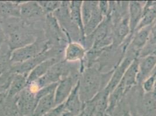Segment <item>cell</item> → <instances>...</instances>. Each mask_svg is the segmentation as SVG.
Masks as SVG:
<instances>
[{
	"label": "cell",
	"mask_w": 156,
	"mask_h": 116,
	"mask_svg": "<svg viewBox=\"0 0 156 116\" xmlns=\"http://www.w3.org/2000/svg\"><path fill=\"white\" fill-rule=\"evenodd\" d=\"M114 70L102 73L93 66L84 69L78 81L79 95L81 102L85 104L90 101L104 90L106 81L109 82Z\"/></svg>",
	"instance_id": "1"
},
{
	"label": "cell",
	"mask_w": 156,
	"mask_h": 116,
	"mask_svg": "<svg viewBox=\"0 0 156 116\" xmlns=\"http://www.w3.org/2000/svg\"><path fill=\"white\" fill-rule=\"evenodd\" d=\"M8 44L12 52L32 44L37 39L23 25L10 24L8 25Z\"/></svg>",
	"instance_id": "2"
},
{
	"label": "cell",
	"mask_w": 156,
	"mask_h": 116,
	"mask_svg": "<svg viewBox=\"0 0 156 116\" xmlns=\"http://www.w3.org/2000/svg\"><path fill=\"white\" fill-rule=\"evenodd\" d=\"M48 49L49 44L47 41L42 39H37L32 44L12 52L10 60L14 64L22 63L37 57Z\"/></svg>",
	"instance_id": "3"
},
{
	"label": "cell",
	"mask_w": 156,
	"mask_h": 116,
	"mask_svg": "<svg viewBox=\"0 0 156 116\" xmlns=\"http://www.w3.org/2000/svg\"><path fill=\"white\" fill-rule=\"evenodd\" d=\"M16 97V105L20 115L32 116L38 102L36 97V94L30 90L27 85Z\"/></svg>",
	"instance_id": "4"
},
{
	"label": "cell",
	"mask_w": 156,
	"mask_h": 116,
	"mask_svg": "<svg viewBox=\"0 0 156 116\" xmlns=\"http://www.w3.org/2000/svg\"><path fill=\"white\" fill-rule=\"evenodd\" d=\"M79 79V78L77 75L71 74L59 81L54 92L56 106L64 103L66 101L73 89L78 83Z\"/></svg>",
	"instance_id": "5"
},
{
	"label": "cell",
	"mask_w": 156,
	"mask_h": 116,
	"mask_svg": "<svg viewBox=\"0 0 156 116\" xmlns=\"http://www.w3.org/2000/svg\"><path fill=\"white\" fill-rule=\"evenodd\" d=\"M138 59L137 83H142L147 78L151 76L156 68V55H147Z\"/></svg>",
	"instance_id": "6"
},
{
	"label": "cell",
	"mask_w": 156,
	"mask_h": 116,
	"mask_svg": "<svg viewBox=\"0 0 156 116\" xmlns=\"http://www.w3.org/2000/svg\"><path fill=\"white\" fill-rule=\"evenodd\" d=\"M83 106L84 104L81 102L79 98L78 82L70 95L64 102L65 110L71 116H77L82 111Z\"/></svg>",
	"instance_id": "7"
},
{
	"label": "cell",
	"mask_w": 156,
	"mask_h": 116,
	"mask_svg": "<svg viewBox=\"0 0 156 116\" xmlns=\"http://www.w3.org/2000/svg\"><path fill=\"white\" fill-rule=\"evenodd\" d=\"M144 4L140 1H130L128 5V18L130 34L133 35L142 17Z\"/></svg>",
	"instance_id": "8"
},
{
	"label": "cell",
	"mask_w": 156,
	"mask_h": 116,
	"mask_svg": "<svg viewBox=\"0 0 156 116\" xmlns=\"http://www.w3.org/2000/svg\"><path fill=\"white\" fill-rule=\"evenodd\" d=\"M59 62L58 58L55 56L49 58L36 66L27 76V85L38 80L40 78L42 77L54 65H55Z\"/></svg>",
	"instance_id": "9"
},
{
	"label": "cell",
	"mask_w": 156,
	"mask_h": 116,
	"mask_svg": "<svg viewBox=\"0 0 156 116\" xmlns=\"http://www.w3.org/2000/svg\"><path fill=\"white\" fill-rule=\"evenodd\" d=\"M86 49L82 44L77 42H71L66 46L64 52L65 62L72 63L83 61Z\"/></svg>",
	"instance_id": "10"
},
{
	"label": "cell",
	"mask_w": 156,
	"mask_h": 116,
	"mask_svg": "<svg viewBox=\"0 0 156 116\" xmlns=\"http://www.w3.org/2000/svg\"><path fill=\"white\" fill-rule=\"evenodd\" d=\"M152 26L153 25L144 27L135 32L130 41L129 48L139 55L141 49L146 45L149 39Z\"/></svg>",
	"instance_id": "11"
},
{
	"label": "cell",
	"mask_w": 156,
	"mask_h": 116,
	"mask_svg": "<svg viewBox=\"0 0 156 116\" xmlns=\"http://www.w3.org/2000/svg\"><path fill=\"white\" fill-rule=\"evenodd\" d=\"M137 76L138 59L136 58L129 65L119 83L124 88L126 93L137 83Z\"/></svg>",
	"instance_id": "12"
},
{
	"label": "cell",
	"mask_w": 156,
	"mask_h": 116,
	"mask_svg": "<svg viewBox=\"0 0 156 116\" xmlns=\"http://www.w3.org/2000/svg\"><path fill=\"white\" fill-rule=\"evenodd\" d=\"M156 20V1H147L143 8L142 19L135 32L144 27L153 25Z\"/></svg>",
	"instance_id": "13"
},
{
	"label": "cell",
	"mask_w": 156,
	"mask_h": 116,
	"mask_svg": "<svg viewBox=\"0 0 156 116\" xmlns=\"http://www.w3.org/2000/svg\"><path fill=\"white\" fill-rule=\"evenodd\" d=\"M139 116H156V93H144L139 107Z\"/></svg>",
	"instance_id": "14"
},
{
	"label": "cell",
	"mask_w": 156,
	"mask_h": 116,
	"mask_svg": "<svg viewBox=\"0 0 156 116\" xmlns=\"http://www.w3.org/2000/svg\"><path fill=\"white\" fill-rule=\"evenodd\" d=\"M20 16L26 19H33L41 17L44 11L37 2H26L20 5Z\"/></svg>",
	"instance_id": "15"
},
{
	"label": "cell",
	"mask_w": 156,
	"mask_h": 116,
	"mask_svg": "<svg viewBox=\"0 0 156 116\" xmlns=\"http://www.w3.org/2000/svg\"><path fill=\"white\" fill-rule=\"evenodd\" d=\"M83 1H71L69 3V13L72 23L77 26L81 33L83 41H85L84 27L82 16V5Z\"/></svg>",
	"instance_id": "16"
},
{
	"label": "cell",
	"mask_w": 156,
	"mask_h": 116,
	"mask_svg": "<svg viewBox=\"0 0 156 116\" xmlns=\"http://www.w3.org/2000/svg\"><path fill=\"white\" fill-rule=\"evenodd\" d=\"M27 85V76L21 74H13L7 91V97L17 96Z\"/></svg>",
	"instance_id": "17"
},
{
	"label": "cell",
	"mask_w": 156,
	"mask_h": 116,
	"mask_svg": "<svg viewBox=\"0 0 156 116\" xmlns=\"http://www.w3.org/2000/svg\"><path fill=\"white\" fill-rule=\"evenodd\" d=\"M54 92L50 94L39 99L35 110L31 116H43L48 111L56 107Z\"/></svg>",
	"instance_id": "18"
},
{
	"label": "cell",
	"mask_w": 156,
	"mask_h": 116,
	"mask_svg": "<svg viewBox=\"0 0 156 116\" xmlns=\"http://www.w3.org/2000/svg\"><path fill=\"white\" fill-rule=\"evenodd\" d=\"M98 5V1H83L82 5V16L83 27L89 22L95 8Z\"/></svg>",
	"instance_id": "19"
},
{
	"label": "cell",
	"mask_w": 156,
	"mask_h": 116,
	"mask_svg": "<svg viewBox=\"0 0 156 116\" xmlns=\"http://www.w3.org/2000/svg\"><path fill=\"white\" fill-rule=\"evenodd\" d=\"M0 15L20 16V6L11 2H0Z\"/></svg>",
	"instance_id": "20"
},
{
	"label": "cell",
	"mask_w": 156,
	"mask_h": 116,
	"mask_svg": "<svg viewBox=\"0 0 156 116\" xmlns=\"http://www.w3.org/2000/svg\"><path fill=\"white\" fill-rule=\"evenodd\" d=\"M110 116H132V115L128 104L121 101Z\"/></svg>",
	"instance_id": "21"
},
{
	"label": "cell",
	"mask_w": 156,
	"mask_h": 116,
	"mask_svg": "<svg viewBox=\"0 0 156 116\" xmlns=\"http://www.w3.org/2000/svg\"><path fill=\"white\" fill-rule=\"evenodd\" d=\"M156 83V68L153 74L147 78L142 83V88L144 93L153 92Z\"/></svg>",
	"instance_id": "22"
},
{
	"label": "cell",
	"mask_w": 156,
	"mask_h": 116,
	"mask_svg": "<svg viewBox=\"0 0 156 116\" xmlns=\"http://www.w3.org/2000/svg\"><path fill=\"white\" fill-rule=\"evenodd\" d=\"M37 2L44 12L47 13L55 12L61 7L62 4L61 1H38Z\"/></svg>",
	"instance_id": "23"
},
{
	"label": "cell",
	"mask_w": 156,
	"mask_h": 116,
	"mask_svg": "<svg viewBox=\"0 0 156 116\" xmlns=\"http://www.w3.org/2000/svg\"><path fill=\"white\" fill-rule=\"evenodd\" d=\"M98 7L100 12L104 18L109 17L111 13L110 2L109 1H98Z\"/></svg>",
	"instance_id": "24"
},
{
	"label": "cell",
	"mask_w": 156,
	"mask_h": 116,
	"mask_svg": "<svg viewBox=\"0 0 156 116\" xmlns=\"http://www.w3.org/2000/svg\"><path fill=\"white\" fill-rule=\"evenodd\" d=\"M65 110V107H64V103L57 106L52 109L48 111L43 116H61L62 113Z\"/></svg>",
	"instance_id": "25"
},
{
	"label": "cell",
	"mask_w": 156,
	"mask_h": 116,
	"mask_svg": "<svg viewBox=\"0 0 156 116\" xmlns=\"http://www.w3.org/2000/svg\"><path fill=\"white\" fill-rule=\"evenodd\" d=\"M11 78H12V77H11ZM11 78L9 80V81L8 82H7L6 84H4V85L0 86V94L1 93L4 92L5 91L8 90L9 85V84H10V82H11Z\"/></svg>",
	"instance_id": "26"
},
{
	"label": "cell",
	"mask_w": 156,
	"mask_h": 116,
	"mask_svg": "<svg viewBox=\"0 0 156 116\" xmlns=\"http://www.w3.org/2000/svg\"><path fill=\"white\" fill-rule=\"evenodd\" d=\"M4 30L2 28V25L0 23V46L2 45V43H3V41L4 39Z\"/></svg>",
	"instance_id": "27"
},
{
	"label": "cell",
	"mask_w": 156,
	"mask_h": 116,
	"mask_svg": "<svg viewBox=\"0 0 156 116\" xmlns=\"http://www.w3.org/2000/svg\"><path fill=\"white\" fill-rule=\"evenodd\" d=\"M152 36V37L154 39H156V20L155 22L153 23V26H152V29H151V32L150 36Z\"/></svg>",
	"instance_id": "28"
},
{
	"label": "cell",
	"mask_w": 156,
	"mask_h": 116,
	"mask_svg": "<svg viewBox=\"0 0 156 116\" xmlns=\"http://www.w3.org/2000/svg\"><path fill=\"white\" fill-rule=\"evenodd\" d=\"M0 116H5V114H3L2 113H1V111H0Z\"/></svg>",
	"instance_id": "29"
},
{
	"label": "cell",
	"mask_w": 156,
	"mask_h": 116,
	"mask_svg": "<svg viewBox=\"0 0 156 116\" xmlns=\"http://www.w3.org/2000/svg\"><path fill=\"white\" fill-rule=\"evenodd\" d=\"M153 92H156V85H155V87H154V90H153Z\"/></svg>",
	"instance_id": "30"
}]
</instances>
